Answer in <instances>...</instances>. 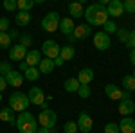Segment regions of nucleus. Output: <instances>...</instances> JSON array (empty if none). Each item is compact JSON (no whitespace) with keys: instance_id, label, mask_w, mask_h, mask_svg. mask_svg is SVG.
I'll return each instance as SVG.
<instances>
[{"instance_id":"423d86ee","label":"nucleus","mask_w":135,"mask_h":133,"mask_svg":"<svg viewBox=\"0 0 135 133\" xmlns=\"http://www.w3.org/2000/svg\"><path fill=\"white\" fill-rule=\"evenodd\" d=\"M29 101L32 104H36V106H42V110H47V101H45V93L40 86H32L31 90H29Z\"/></svg>"},{"instance_id":"37998d69","label":"nucleus","mask_w":135,"mask_h":133,"mask_svg":"<svg viewBox=\"0 0 135 133\" xmlns=\"http://www.w3.org/2000/svg\"><path fill=\"white\" fill-rule=\"evenodd\" d=\"M52 61H54V67H61L63 63H65V61H63V60H61V58H60V56H58L56 60H52Z\"/></svg>"},{"instance_id":"6ab92c4d","label":"nucleus","mask_w":135,"mask_h":133,"mask_svg":"<svg viewBox=\"0 0 135 133\" xmlns=\"http://www.w3.org/2000/svg\"><path fill=\"white\" fill-rule=\"evenodd\" d=\"M92 79H94V70L92 68H83V70H79V74H78L79 85H90Z\"/></svg>"},{"instance_id":"aec40b11","label":"nucleus","mask_w":135,"mask_h":133,"mask_svg":"<svg viewBox=\"0 0 135 133\" xmlns=\"http://www.w3.org/2000/svg\"><path fill=\"white\" fill-rule=\"evenodd\" d=\"M0 121H4V122H9V124H16V117H15V112L11 110L9 106L7 108H2L0 110Z\"/></svg>"},{"instance_id":"8fccbe9b","label":"nucleus","mask_w":135,"mask_h":133,"mask_svg":"<svg viewBox=\"0 0 135 133\" xmlns=\"http://www.w3.org/2000/svg\"><path fill=\"white\" fill-rule=\"evenodd\" d=\"M0 101H2V93H0Z\"/></svg>"},{"instance_id":"09e8293b","label":"nucleus","mask_w":135,"mask_h":133,"mask_svg":"<svg viewBox=\"0 0 135 133\" xmlns=\"http://www.w3.org/2000/svg\"><path fill=\"white\" fill-rule=\"evenodd\" d=\"M132 76H133V77H135V68H133V74H132Z\"/></svg>"},{"instance_id":"2f4dec72","label":"nucleus","mask_w":135,"mask_h":133,"mask_svg":"<svg viewBox=\"0 0 135 133\" xmlns=\"http://www.w3.org/2000/svg\"><path fill=\"white\" fill-rule=\"evenodd\" d=\"M90 93H92V92H90V86H88V85H81L79 90H78V95H79L81 99H88Z\"/></svg>"},{"instance_id":"ddd939ff","label":"nucleus","mask_w":135,"mask_h":133,"mask_svg":"<svg viewBox=\"0 0 135 133\" xmlns=\"http://www.w3.org/2000/svg\"><path fill=\"white\" fill-rule=\"evenodd\" d=\"M119 126V133H135V119L132 117H123Z\"/></svg>"},{"instance_id":"f3484780","label":"nucleus","mask_w":135,"mask_h":133,"mask_svg":"<svg viewBox=\"0 0 135 133\" xmlns=\"http://www.w3.org/2000/svg\"><path fill=\"white\" fill-rule=\"evenodd\" d=\"M23 61L27 63V67H38V63L42 61V52L40 51H29Z\"/></svg>"},{"instance_id":"473e14b6","label":"nucleus","mask_w":135,"mask_h":133,"mask_svg":"<svg viewBox=\"0 0 135 133\" xmlns=\"http://www.w3.org/2000/svg\"><path fill=\"white\" fill-rule=\"evenodd\" d=\"M123 9H124V13L133 14L135 13V0H126V2H123Z\"/></svg>"},{"instance_id":"39448f33","label":"nucleus","mask_w":135,"mask_h":133,"mask_svg":"<svg viewBox=\"0 0 135 133\" xmlns=\"http://www.w3.org/2000/svg\"><path fill=\"white\" fill-rule=\"evenodd\" d=\"M60 14L58 13H54V11H51V13H47L45 16H43V20H42V27H43V31H47V32H54V31H58L60 29Z\"/></svg>"},{"instance_id":"bb28decb","label":"nucleus","mask_w":135,"mask_h":133,"mask_svg":"<svg viewBox=\"0 0 135 133\" xmlns=\"http://www.w3.org/2000/svg\"><path fill=\"white\" fill-rule=\"evenodd\" d=\"M34 6V0H16V9L23 11V13H29Z\"/></svg>"},{"instance_id":"20e7f679","label":"nucleus","mask_w":135,"mask_h":133,"mask_svg":"<svg viewBox=\"0 0 135 133\" xmlns=\"http://www.w3.org/2000/svg\"><path fill=\"white\" fill-rule=\"evenodd\" d=\"M38 124L42 126V128H47V130H52L54 126H56V122H58V115H56V112H52V110H42V112L38 113Z\"/></svg>"},{"instance_id":"1a4fd4ad","label":"nucleus","mask_w":135,"mask_h":133,"mask_svg":"<svg viewBox=\"0 0 135 133\" xmlns=\"http://www.w3.org/2000/svg\"><path fill=\"white\" fill-rule=\"evenodd\" d=\"M110 43H112V41H110V36L104 34L103 31L94 34V47H95L97 51H108V49H110Z\"/></svg>"},{"instance_id":"a211bd4d","label":"nucleus","mask_w":135,"mask_h":133,"mask_svg":"<svg viewBox=\"0 0 135 133\" xmlns=\"http://www.w3.org/2000/svg\"><path fill=\"white\" fill-rule=\"evenodd\" d=\"M104 93H106L112 101H121V97H123V90H119V88H117L115 85H112V83L104 86Z\"/></svg>"},{"instance_id":"f8f14e48","label":"nucleus","mask_w":135,"mask_h":133,"mask_svg":"<svg viewBox=\"0 0 135 133\" xmlns=\"http://www.w3.org/2000/svg\"><path fill=\"white\" fill-rule=\"evenodd\" d=\"M133 112H135L133 99H121V102H119V113L123 117H130Z\"/></svg>"},{"instance_id":"c756f323","label":"nucleus","mask_w":135,"mask_h":133,"mask_svg":"<svg viewBox=\"0 0 135 133\" xmlns=\"http://www.w3.org/2000/svg\"><path fill=\"white\" fill-rule=\"evenodd\" d=\"M0 49H11V38L7 32H0Z\"/></svg>"},{"instance_id":"de8ad7c7","label":"nucleus","mask_w":135,"mask_h":133,"mask_svg":"<svg viewBox=\"0 0 135 133\" xmlns=\"http://www.w3.org/2000/svg\"><path fill=\"white\" fill-rule=\"evenodd\" d=\"M67 38H69V43H74V41H76V38H74L72 34H70V36H67Z\"/></svg>"},{"instance_id":"7ed1b4c3","label":"nucleus","mask_w":135,"mask_h":133,"mask_svg":"<svg viewBox=\"0 0 135 133\" xmlns=\"http://www.w3.org/2000/svg\"><path fill=\"white\" fill-rule=\"evenodd\" d=\"M29 97L25 95L23 92H13L9 95V108L13 112H25L29 108Z\"/></svg>"},{"instance_id":"c03bdc74","label":"nucleus","mask_w":135,"mask_h":133,"mask_svg":"<svg viewBox=\"0 0 135 133\" xmlns=\"http://www.w3.org/2000/svg\"><path fill=\"white\" fill-rule=\"evenodd\" d=\"M18 67H20V70H22V72H25L27 68H29V67H27V63H25V61H20V65H18Z\"/></svg>"},{"instance_id":"393cba45","label":"nucleus","mask_w":135,"mask_h":133,"mask_svg":"<svg viewBox=\"0 0 135 133\" xmlns=\"http://www.w3.org/2000/svg\"><path fill=\"white\" fill-rule=\"evenodd\" d=\"M74 54H76V51H74L72 45H63L61 51H60V58H61L63 61H70L74 58Z\"/></svg>"},{"instance_id":"0eeeda50","label":"nucleus","mask_w":135,"mask_h":133,"mask_svg":"<svg viewBox=\"0 0 135 133\" xmlns=\"http://www.w3.org/2000/svg\"><path fill=\"white\" fill-rule=\"evenodd\" d=\"M60 51H61V47L58 45V41H54V40L43 41L42 52L45 54V58H49V60H56V58L60 56Z\"/></svg>"},{"instance_id":"7c9ffc66","label":"nucleus","mask_w":135,"mask_h":133,"mask_svg":"<svg viewBox=\"0 0 135 133\" xmlns=\"http://www.w3.org/2000/svg\"><path fill=\"white\" fill-rule=\"evenodd\" d=\"M63 133H78V124L74 121H67L63 126Z\"/></svg>"},{"instance_id":"79ce46f5","label":"nucleus","mask_w":135,"mask_h":133,"mask_svg":"<svg viewBox=\"0 0 135 133\" xmlns=\"http://www.w3.org/2000/svg\"><path fill=\"white\" fill-rule=\"evenodd\" d=\"M7 34H9L11 41H13V40H16V38H18V31H16V29H9V32H7Z\"/></svg>"},{"instance_id":"ea45409f","label":"nucleus","mask_w":135,"mask_h":133,"mask_svg":"<svg viewBox=\"0 0 135 133\" xmlns=\"http://www.w3.org/2000/svg\"><path fill=\"white\" fill-rule=\"evenodd\" d=\"M126 47H128V49H135V29L130 32V38L126 41Z\"/></svg>"},{"instance_id":"4468645a","label":"nucleus","mask_w":135,"mask_h":133,"mask_svg":"<svg viewBox=\"0 0 135 133\" xmlns=\"http://www.w3.org/2000/svg\"><path fill=\"white\" fill-rule=\"evenodd\" d=\"M4 77H6V81H7V86H22V83H23V76L16 70H11L9 74H6Z\"/></svg>"},{"instance_id":"e433bc0d","label":"nucleus","mask_w":135,"mask_h":133,"mask_svg":"<svg viewBox=\"0 0 135 133\" xmlns=\"http://www.w3.org/2000/svg\"><path fill=\"white\" fill-rule=\"evenodd\" d=\"M104 133H119V126L115 122H108L104 126Z\"/></svg>"},{"instance_id":"cd10ccee","label":"nucleus","mask_w":135,"mask_h":133,"mask_svg":"<svg viewBox=\"0 0 135 133\" xmlns=\"http://www.w3.org/2000/svg\"><path fill=\"white\" fill-rule=\"evenodd\" d=\"M123 86H124L126 92H133L135 90V77L132 74H128V76L123 77Z\"/></svg>"},{"instance_id":"9b49d317","label":"nucleus","mask_w":135,"mask_h":133,"mask_svg":"<svg viewBox=\"0 0 135 133\" xmlns=\"http://www.w3.org/2000/svg\"><path fill=\"white\" fill-rule=\"evenodd\" d=\"M106 13L108 16H114V18H119L124 14V9H123V2L121 0H110L106 4Z\"/></svg>"},{"instance_id":"2eb2a0df","label":"nucleus","mask_w":135,"mask_h":133,"mask_svg":"<svg viewBox=\"0 0 135 133\" xmlns=\"http://www.w3.org/2000/svg\"><path fill=\"white\" fill-rule=\"evenodd\" d=\"M92 34V29L86 25V23H81V25H76V29H74L72 36L76 40H85V38H88Z\"/></svg>"},{"instance_id":"5701e85b","label":"nucleus","mask_w":135,"mask_h":133,"mask_svg":"<svg viewBox=\"0 0 135 133\" xmlns=\"http://www.w3.org/2000/svg\"><path fill=\"white\" fill-rule=\"evenodd\" d=\"M29 22H31V14H29V13L16 11V14H15V23H16V25L25 27V25H29Z\"/></svg>"},{"instance_id":"4c0bfd02","label":"nucleus","mask_w":135,"mask_h":133,"mask_svg":"<svg viewBox=\"0 0 135 133\" xmlns=\"http://www.w3.org/2000/svg\"><path fill=\"white\" fill-rule=\"evenodd\" d=\"M9 18H0V32H7V29H9Z\"/></svg>"},{"instance_id":"f704fd0d","label":"nucleus","mask_w":135,"mask_h":133,"mask_svg":"<svg viewBox=\"0 0 135 133\" xmlns=\"http://www.w3.org/2000/svg\"><path fill=\"white\" fill-rule=\"evenodd\" d=\"M11 70H13V68H11L9 61H0V76H6V74H9Z\"/></svg>"},{"instance_id":"9d476101","label":"nucleus","mask_w":135,"mask_h":133,"mask_svg":"<svg viewBox=\"0 0 135 133\" xmlns=\"http://www.w3.org/2000/svg\"><path fill=\"white\" fill-rule=\"evenodd\" d=\"M25 56H27V49L25 47H22L20 43H15L13 47L9 49V60L11 61H23L25 60Z\"/></svg>"},{"instance_id":"49530a36","label":"nucleus","mask_w":135,"mask_h":133,"mask_svg":"<svg viewBox=\"0 0 135 133\" xmlns=\"http://www.w3.org/2000/svg\"><path fill=\"white\" fill-rule=\"evenodd\" d=\"M36 133H51V130H47V128H38Z\"/></svg>"},{"instance_id":"a18cd8bd","label":"nucleus","mask_w":135,"mask_h":133,"mask_svg":"<svg viewBox=\"0 0 135 133\" xmlns=\"http://www.w3.org/2000/svg\"><path fill=\"white\" fill-rule=\"evenodd\" d=\"M130 61L133 63V67H135V49H132V52H130Z\"/></svg>"},{"instance_id":"6e6552de","label":"nucleus","mask_w":135,"mask_h":133,"mask_svg":"<svg viewBox=\"0 0 135 133\" xmlns=\"http://www.w3.org/2000/svg\"><path fill=\"white\" fill-rule=\"evenodd\" d=\"M76 124H78V131H81V133H90V131H92V126H94L92 117H90L86 112L79 113V117H78Z\"/></svg>"},{"instance_id":"58836bf2","label":"nucleus","mask_w":135,"mask_h":133,"mask_svg":"<svg viewBox=\"0 0 135 133\" xmlns=\"http://www.w3.org/2000/svg\"><path fill=\"white\" fill-rule=\"evenodd\" d=\"M31 43H32V40H31V36H29V34H23V36L20 38V45H22V47H25V49H27Z\"/></svg>"},{"instance_id":"4be33fe9","label":"nucleus","mask_w":135,"mask_h":133,"mask_svg":"<svg viewBox=\"0 0 135 133\" xmlns=\"http://www.w3.org/2000/svg\"><path fill=\"white\" fill-rule=\"evenodd\" d=\"M69 13H70V18H81L83 16V4L81 2H70Z\"/></svg>"},{"instance_id":"c9c22d12","label":"nucleus","mask_w":135,"mask_h":133,"mask_svg":"<svg viewBox=\"0 0 135 133\" xmlns=\"http://www.w3.org/2000/svg\"><path fill=\"white\" fill-rule=\"evenodd\" d=\"M4 9L6 11H18L16 9V0H4Z\"/></svg>"},{"instance_id":"412c9836","label":"nucleus","mask_w":135,"mask_h":133,"mask_svg":"<svg viewBox=\"0 0 135 133\" xmlns=\"http://www.w3.org/2000/svg\"><path fill=\"white\" fill-rule=\"evenodd\" d=\"M79 81H78V77H69L67 81L63 83V88H65V92L69 93H78V90H79Z\"/></svg>"},{"instance_id":"f03ea898","label":"nucleus","mask_w":135,"mask_h":133,"mask_svg":"<svg viewBox=\"0 0 135 133\" xmlns=\"http://www.w3.org/2000/svg\"><path fill=\"white\" fill-rule=\"evenodd\" d=\"M16 128L20 133H36L38 131V121L34 119L32 113L25 110L16 117Z\"/></svg>"},{"instance_id":"dca6fc26","label":"nucleus","mask_w":135,"mask_h":133,"mask_svg":"<svg viewBox=\"0 0 135 133\" xmlns=\"http://www.w3.org/2000/svg\"><path fill=\"white\" fill-rule=\"evenodd\" d=\"M76 29V25H74V20L69 16V18H61L60 20V31L65 34V36H70Z\"/></svg>"},{"instance_id":"a878e982","label":"nucleus","mask_w":135,"mask_h":133,"mask_svg":"<svg viewBox=\"0 0 135 133\" xmlns=\"http://www.w3.org/2000/svg\"><path fill=\"white\" fill-rule=\"evenodd\" d=\"M23 79H27V81H38L40 79V70H38V67H29L25 74H23Z\"/></svg>"},{"instance_id":"c85d7f7f","label":"nucleus","mask_w":135,"mask_h":133,"mask_svg":"<svg viewBox=\"0 0 135 133\" xmlns=\"http://www.w3.org/2000/svg\"><path fill=\"white\" fill-rule=\"evenodd\" d=\"M117 29H119V27H117V25H115V22H112V20H108L103 25V32H104V34H108V36H110V34H115Z\"/></svg>"},{"instance_id":"b1692460","label":"nucleus","mask_w":135,"mask_h":133,"mask_svg":"<svg viewBox=\"0 0 135 133\" xmlns=\"http://www.w3.org/2000/svg\"><path fill=\"white\" fill-rule=\"evenodd\" d=\"M38 70H40V74H51L52 70H54V61L52 60H49V58H42V61L38 63Z\"/></svg>"},{"instance_id":"f257e3e1","label":"nucleus","mask_w":135,"mask_h":133,"mask_svg":"<svg viewBox=\"0 0 135 133\" xmlns=\"http://www.w3.org/2000/svg\"><path fill=\"white\" fill-rule=\"evenodd\" d=\"M83 16L86 18L88 25H95V27H103L104 23L108 22L106 7L101 6V4H92V6H88L86 11H83Z\"/></svg>"},{"instance_id":"a19ab883","label":"nucleus","mask_w":135,"mask_h":133,"mask_svg":"<svg viewBox=\"0 0 135 133\" xmlns=\"http://www.w3.org/2000/svg\"><path fill=\"white\" fill-rule=\"evenodd\" d=\"M6 88H7V81H6V77H4V76H0V93L4 92Z\"/></svg>"},{"instance_id":"72a5a7b5","label":"nucleus","mask_w":135,"mask_h":133,"mask_svg":"<svg viewBox=\"0 0 135 133\" xmlns=\"http://www.w3.org/2000/svg\"><path fill=\"white\" fill-rule=\"evenodd\" d=\"M117 38L123 41V43H126L128 38H130V31L128 29H117Z\"/></svg>"}]
</instances>
